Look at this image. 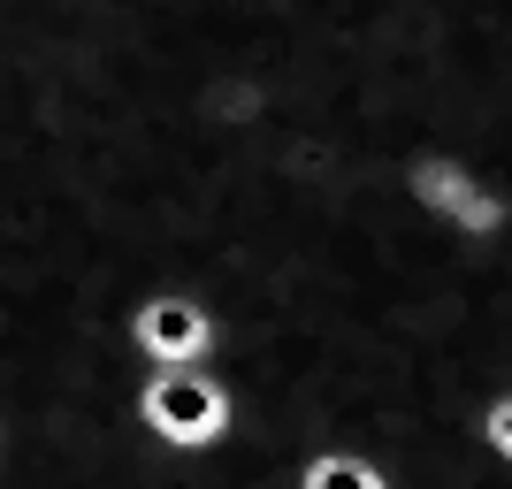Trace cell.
I'll return each mask as SVG.
<instances>
[{
    "label": "cell",
    "instance_id": "obj_1",
    "mask_svg": "<svg viewBox=\"0 0 512 489\" xmlns=\"http://www.w3.org/2000/svg\"><path fill=\"white\" fill-rule=\"evenodd\" d=\"M398 199L413 222H428L451 245H497L512 230V192H497L467 153L451 146H421L398 161Z\"/></svg>",
    "mask_w": 512,
    "mask_h": 489
},
{
    "label": "cell",
    "instance_id": "obj_2",
    "mask_svg": "<svg viewBox=\"0 0 512 489\" xmlns=\"http://www.w3.org/2000/svg\"><path fill=\"white\" fill-rule=\"evenodd\" d=\"M138 421L169 459H199V451H222L237 428V398L230 383H214L207 367H153L146 390H138Z\"/></svg>",
    "mask_w": 512,
    "mask_h": 489
},
{
    "label": "cell",
    "instance_id": "obj_3",
    "mask_svg": "<svg viewBox=\"0 0 512 489\" xmlns=\"http://www.w3.org/2000/svg\"><path fill=\"white\" fill-rule=\"evenodd\" d=\"M222 337V321L199 291H153L130 306V344L146 352L153 367H199Z\"/></svg>",
    "mask_w": 512,
    "mask_h": 489
},
{
    "label": "cell",
    "instance_id": "obj_4",
    "mask_svg": "<svg viewBox=\"0 0 512 489\" xmlns=\"http://www.w3.org/2000/svg\"><path fill=\"white\" fill-rule=\"evenodd\" d=\"M299 489H390V474L352 444H321L314 459H299Z\"/></svg>",
    "mask_w": 512,
    "mask_h": 489
},
{
    "label": "cell",
    "instance_id": "obj_5",
    "mask_svg": "<svg viewBox=\"0 0 512 489\" xmlns=\"http://www.w3.org/2000/svg\"><path fill=\"white\" fill-rule=\"evenodd\" d=\"M474 451H482L497 474H512V390L474 405Z\"/></svg>",
    "mask_w": 512,
    "mask_h": 489
},
{
    "label": "cell",
    "instance_id": "obj_6",
    "mask_svg": "<svg viewBox=\"0 0 512 489\" xmlns=\"http://www.w3.org/2000/svg\"><path fill=\"white\" fill-rule=\"evenodd\" d=\"M8 436H16V428H8V421H0V451H8Z\"/></svg>",
    "mask_w": 512,
    "mask_h": 489
}]
</instances>
